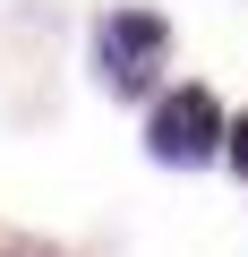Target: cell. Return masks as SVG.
Returning <instances> with one entry per match:
<instances>
[{"label":"cell","mask_w":248,"mask_h":257,"mask_svg":"<svg viewBox=\"0 0 248 257\" xmlns=\"http://www.w3.org/2000/svg\"><path fill=\"white\" fill-rule=\"evenodd\" d=\"M163 60H171V26H163L154 9H111V18L94 26V69H103L111 94H146Z\"/></svg>","instance_id":"cell-1"},{"label":"cell","mask_w":248,"mask_h":257,"mask_svg":"<svg viewBox=\"0 0 248 257\" xmlns=\"http://www.w3.org/2000/svg\"><path fill=\"white\" fill-rule=\"evenodd\" d=\"M222 103L205 94V86H180V94H163L154 103V120H146V155L154 163H171V172H197V163H214L222 155Z\"/></svg>","instance_id":"cell-2"},{"label":"cell","mask_w":248,"mask_h":257,"mask_svg":"<svg viewBox=\"0 0 248 257\" xmlns=\"http://www.w3.org/2000/svg\"><path fill=\"white\" fill-rule=\"evenodd\" d=\"M222 155H231V172H239V180H248V111H239V120H231V128H222Z\"/></svg>","instance_id":"cell-3"},{"label":"cell","mask_w":248,"mask_h":257,"mask_svg":"<svg viewBox=\"0 0 248 257\" xmlns=\"http://www.w3.org/2000/svg\"><path fill=\"white\" fill-rule=\"evenodd\" d=\"M0 257H43V248L35 240H0Z\"/></svg>","instance_id":"cell-4"}]
</instances>
